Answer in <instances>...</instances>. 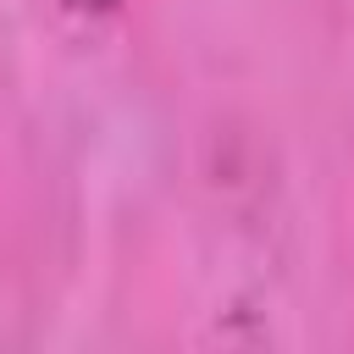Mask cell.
Wrapping results in <instances>:
<instances>
[{"label": "cell", "mask_w": 354, "mask_h": 354, "mask_svg": "<svg viewBox=\"0 0 354 354\" xmlns=\"http://www.w3.org/2000/svg\"><path fill=\"white\" fill-rule=\"evenodd\" d=\"M66 6H77V11H111V6H122V0H66Z\"/></svg>", "instance_id": "cell-1"}]
</instances>
